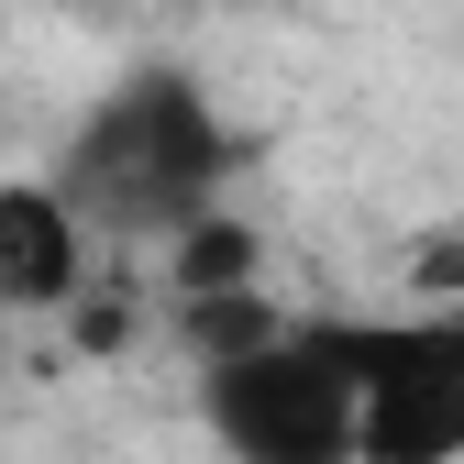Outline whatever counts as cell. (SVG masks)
I'll use <instances>...</instances> for the list:
<instances>
[{
    "instance_id": "cell-5",
    "label": "cell",
    "mask_w": 464,
    "mask_h": 464,
    "mask_svg": "<svg viewBox=\"0 0 464 464\" xmlns=\"http://www.w3.org/2000/svg\"><path fill=\"white\" fill-rule=\"evenodd\" d=\"M255 266H266V232H255L244 210H188L178 244H166V276H178L188 310H199V299H244Z\"/></svg>"
},
{
    "instance_id": "cell-1",
    "label": "cell",
    "mask_w": 464,
    "mask_h": 464,
    "mask_svg": "<svg viewBox=\"0 0 464 464\" xmlns=\"http://www.w3.org/2000/svg\"><path fill=\"white\" fill-rule=\"evenodd\" d=\"M199 410L221 464H354V376L343 321H276L266 343L199 376Z\"/></svg>"
},
{
    "instance_id": "cell-3",
    "label": "cell",
    "mask_w": 464,
    "mask_h": 464,
    "mask_svg": "<svg viewBox=\"0 0 464 464\" xmlns=\"http://www.w3.org/2000/svg\"><path fill=\"white\" fill-rule=\"evenodd\" d=\"M210 178H221V122L178 78L122 89V111H111L89 133V155H78V188H100L122 221H188V210H210Z\"/></svg>"
},
{
    "instance_id": "cell-2",
    "label": "cell",
    "mask_w": 464,
    "mask_h": 464,
    "mask_svg": "<svg viewBox=\"0 0 464 464\" xmlns=\"http://www.w3.org/2000/svg\"><path fill=\"white\" fill-rule=\"evenodd\" d=\"M354 464H464V310L343 321Z\"/></svg>"
},
{
    "instance_id": "cell-4",
    "label": "cell",
    "mask_w": 464,
    "mask_h": 464,
    "mask_svg": "<svg viewBox=\"0 0 464 464\" xmlns=\"http://www.w3.org/2000/svg\"><path fill=\"white\" fill-rule=\"evenodd\" d=\"M89 287V210L44 178H0V321L78 310Z\"/></svg>"
}]
</instances>
